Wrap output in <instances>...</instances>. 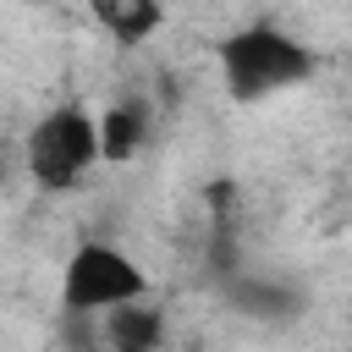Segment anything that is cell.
<instances>
[{
	"label": "cell",
	"mask_w": 352,
	"mask_h": 352,
	"mask_svg": "<svg viewBox=\"0 0 352 352\" xmlns=\"http://www.w3.org/2000/svg\"><path fill=\"white\" fill-rule=\"evenodd\" d=\"M66 308L88 314V308H116V302H138L143 297V275L132 258H121L116 248H77L66 264V286H60Z\"/></svg>",
	"instance_id": "cell-3"
},
{
	"label": "cell",
	"mask_w": 352,
	"mask_h": 352,
	"mask_svg": "<svg viewBox=\"0 0 352 352\" xmlns=\"http://www.w3.org/2000/svg\"><path fill=\"white\" fill-rule=\"evenodd\" d=\"M88 6L121 44H138L160 28V0H88Z\"/></svg>",
	"instance_id": "cell-4"
},
{
	"label": "cell",
	"mask_w": 352,
	"mask_h": 352,
	"mask_svg": "<svg viewBox=\"0 0 352 352\" xmlns=\"http://www.w3.org/2000/svg\"><path fill=\"white\" fill-rule=\"evenodd\" d=\"M110 341L121 346V352H148L154 341H160V314L154 308H110Z\"/></svg>",
	"instance_id": "cell-5"
},
{
	"label": "cell",
	"mask_w": 352,
	"mask_h": 352,
	"mask_svg": "<svg viewBox=\"0 0 352 352\" xmlns=\"http://www.w3.org/2000/svg\"><path fill=\"white\" fill-rule=\"evenodd\" d=\"M138 143H143V121H138L132 110H110V116L99 121V160L121 165V160L138 154Z\"/></svg>",
	"instance_id": "cell-6"
},
{
	"label": "cell",
	"mask_w": 352,
	"mask_h": 352,
	"mask_svg": "<svg viewBox=\"0 0 352 352\" xmlns=\"http://www.w3.org/2000/svg\"><path fill=\"white\" fill-rule=\"evenodd\" d=\"M88 160H99V126L82 110H55L28 138V170L38 187H72Z\"/></svg>",
	"instance_id": "cell-2"
},
{
	"label": "cell",
	"mask_w": 352,
	"mask_h": 352,
	"mask_svg": "<svg viewBox=\"0 0 352 352\" xmlns=\"http://www.w3.org/2000/svg\"><path fill=\"white\" fill-rule=\"evenodd\" d=\"M220 66H226V82H231L236 99H258L270 88H286V82L308 77L314 55L297 38L275 33V28H248V33H231L220 44Z\"/></svg>",
	"instance_id": "cell-1"
}]
</instances>
